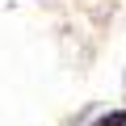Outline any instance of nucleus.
<instances>
[{
	"label": "nucleus",
	"instance_id": "nucleus-1",
	"mask_svg": "<svg viewBox=\"0 0 126 126\" xmlns=\"http://www.w3.org/2000/svg\"><path fill=\"white\" fill-rule=\"evenodd\" d=\"M93 126H126V113H109V118H101V122H93Z\"/></svg>",
	"mask_w": 126,
	"mask_h": 126
}]
</instances>
